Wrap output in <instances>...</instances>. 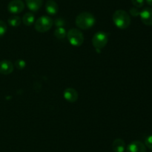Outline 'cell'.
Returning <instances> with one entry per match:
<instances>
[{"mask_svg": "<svg viewBox=\"0 0 152 152\" xmlns=\"http://www.w3.org/2000/svg\"><path fill=\"white\" fill-rule=\"evenodd\" d=\"M96 22L94 16L90 12H82L76 17L75 23L79 28L87 30L93 27Z\"/></svg>", "mask_w": 152, "mask_h": 152, "instance_id": "6da1fadb", "label": "cell"}, {"mask_svg": "<svg viewBox=\"0 0 152 152\" xmlns=\"http://www.w3.org/2000/svg\"><path fill=\"white\" fill-rule=\"evenodd\" d=\"M113 22L120 29H126L131 25L130 15L124 10H117L112 16Z\"/></svg>", "mask_w": 152, "mask_h": 152, "instance_id": "7a4b0ae2", "label": "cell"}, {"mask_svg": "<svg viewBox=\"0 0 152 152\" xmlns=\"http://www.w3.org/2000/svg\"><path fill=\"white\" fill-rule=\"evenodd\" d=\"M53 24V21L50 16H42L37 19L34 23V28L38 32L45 33L52 28Z\"/></svg>", "mask_w": 152, "mask_h": 152, "instance_id": "3957f363", "label": "cell"}, {"mask_svg": "<svg viewBox=\"0 0 152 152\" xmlns=\"http://www.w3.org/2000/svg\"><path fill=\"white\" fill-rule=\"evenodd\" d=\"M67 37H68L69 43L75 47H79V46H82L84 42L83 34L81 31L77 28H72L67 33Z\"/></svg>", "mask_w": 152, "mask_h": 152, "instance_id": "277c9868", "label": "cell"}, {"mask_svg": "<svg viewBox=\"0 0 152 152\" xmlns=\"http://www.w3.org/2000/svg\"><path fill=\"white\" fill-rule=\"evenodd\" d=\"M108 42V35L103 31H98L94 35L92 38L93 46L97 51L103 49L106 46Z\"/></svg>", "mask_w": 152, "mask_h": 152, "instance_id": "5b68a950", "label": "cell"}, {"mask_svg": "<svg viewBox=\"0 0 152 152\" xmlns=\"http://www.w3.org/2000/svg\"><path fill=\"white\" fill-rule=\"evenodd\" d=\"M25 9V3L22 0H12L7 4V10L10 13L18 14Z\"/></svg>", "mask_w": 152, "mask_h": 152, "instance_id": "8992f818", "label": "cell"}, {"mask_svg": "<svg viewBox=\"0 0 152 152\" xmlns=\"http://www.w3.org/2000/svg\"><path fill=\"white\" fill-rule=\"evenodd\" d=\"M140 16L144 25L148 26L152 25V7H145L140 13Z\"/></svg>", "mask_w": 152, "mask_h": 152, "instance_id": "52a82bcc", "label": "cell"}, {"mask_svg": "<svg viewBox=\"0 0 152 152\" xmlns=\"http://www.w3.org/2000/svg\"><path fill=\"white\" fill-rule=\"evenodd\" d=\"M63 97L68 102L74 103L78 100L79 94L75 89L72 87H68L64 90Z\"/></svg>", "mask_w": 152, "mask_h": 152, "instance_id": "ba28073f", "label": "cell"}, {"mask_svg": "<svg viewBox=\"0 0 152 152\" xmlns=\"http://www.w3.org/2000/svg\"><path fill=\"white\" fill-rule=\"evenodd\" d=\"M126 152H146V148L142 142L133 141L127 146Z\"/></svg>", "mask_w": 152, "mask_h": 152, "instance_id": "9c48e42d", "label": "cell"}, {"mask_svg": "<svg viewBox=\"0 0 152 152\" xmlns=\"http://www.w3.org/2000/svg\"><path fill=\"white\" fill-rule=\"evenodd\" d=\"M14 66L11 61L8 60H3L0 61V73L4 75H7L13 72Z\"/></svg>", "mask_w": 152, "mask_h": 152, "instance_id": "30bf717a", "label": "cell"}, {"mask_svg": "<svg viewBox=\"0 0 152 152\" xmlns=\"http://www.w3.org/2000/svg\"><path fill=\"white\" fill-rule=\"evenodd\" d=\"M25 4L30 10L37 12L42 6L43 0H25Z\"/></svg>", "mask_w": 152, "mask_h": 152, "instance_id": "8fae6325", "label": "cell"}, {"mask_svg": "<svg viewBox=\"0 0 152 152\" xmlns=\"http://www.w3.org/2000/svg\"><path fill=\"white\" fill-rule=\"evenodd\" d=\"M45 10L49 15H55L59 10V6L54 0H48L45 4Z\"/></svg>", "mask_w": 152, "mask_h": 152, "instance_id": "7c38bea8", "label": "cell"}, {"mask_svg": "<svg viewBox=\"0 0 152 152\" xmlns=\"http://www.w3.org/2000/svg\"><path fill=\"white\" fill-rule=\"evenodd\" d=\"M112 149L114 152H124L126 150V143L122 139H116L112 143Z\"/></svg>", "mask_w": 152, "mask_h": 152, "instance_id": "4fadbf2b", "label": "cell"}, {"mask_svg": "<svg viewBox=\"0 0 152 152\" xmlns=\"http://www.w3.org/2000/svg\"><path fill=\"white\" fill-rule=\"evenodd\" d=\"M22 22H23L24 25H27V26L33 25L35 22V16H34V13H31V12L25 13L22 16Z\"/></svg>", "mask_w": 152, "mask_h": 152, "instance_id": "5bb4252c", "label": "cell"}, {"mask_svg": "<svg viewBox=\"0 0 152 152\" xmlns=\"http://www.w3.org/2000/svg\"><path fill=\"white\" fill-rule=\"evenodd\" d=\"M7 22L9 25L12 27H18L22 23V19L19 16L16 15H13V16H10L8 19H7Z\"/></svg>", "mask_w": 152, "mask_h": 152, "instance_id": "9a60e30c", "label": "cell"}, {"mask_svg": "<svg viewBox=\"0 0 152 152\" xmlns=\"http://www.w3.org/2000/svg\"><path fill=\"white\" fill-rule=\"evenodd\" d=\"M54 36L59 40H63L67 36V32L63 27H58L54 31Z\"/></svg>", "mask_w": 152, "mask_h": 152, "instance_id": "2e32d148", "label": "cell"}, {"mask_svg": "<svg viewBox=\"0 0 152 152\" xmlns=\"http://www.w3.org/2000/svg\"><path fill=\"white\" fill-rule=\"evenodd\" d=\"M14 64L15 66L16 67V69H18L19 70L24 69L25 68V66H26V62L22 59L16 60Z\"/></svg>", "mask_w": 152, "mask_h": 152, "instance_id": "e0dca14e", "label": "cell"}, {"mask_svg": "<svg viewBox=\"0 0 152 152\" xmlns=\"http://www.w3.org/2000/svg\"><path fill=\"white\" fill-rule=\"evenodd\" d=\"M7 30V24L2 20H0V37H3L6 34Z\"/></svg>", "mask_w": 152, "mask_h": 152, "instance_id": "ac0fdd59", "label": "cell"}, {"mask_svg": "<svg viewBox=\"0 0 152 152\" xmlns=\"http://www.w3.org/2000/svg\"><path fill=\"white\" fill-rule=\"evenodd\" d=\"M132 2L134 7L140 8L142 7L145 4V0H132Z\"/></svg>", "mask_w": 152, "mask_h": 152, "instance_id": "d6986e66", "label": "cell"}, {"mask_svg": "<svg viewBox=\"0 0 152 152\" xmlns=\"http://www.w3.org/2000/svg\"><path fill=\"white\" fill-rule=\"evenodd\" d=\"M145 145L147 148L152 150V135H149L145 138Z\"/></svg>", "mask_w": 152, "mask_h": 152, "instance_id": "ffe728a7", "label": "cell"}, {"mask_svg": "<svg viewBox=\"0 0 152 152\" xmlns=\"http://www.w3.org/2000/svg\"><path fill=\"white\" fill-rule=\"evenodd\" d=\"M129 12H130V14L132 15V16H138L140 15V13L139 9L136 7H132V8L130 9V10H129Z\"/></svg>", "mask_w": 152, "mask_h": 152, "instance_id": "44dd1931", "label": "cell"}, {"mask_svg": "<svg viewBox=\"0 0 152 152\" xmlns=\"http://www.w3.org/2000/svg\"><path fill=\"white\" fill-rule=\"evenodd\" d=\"M64 25H65V21L62 19H61V18H58L55 21V25H56V26L62 27Z\"/></svg>", "mask_w": 152, "mask_h": 152, "instance_id": "7402d4cb", "label": "cell"}, {"mask_svg": "<svg viewBox=\"0 0 152 152\" xmlns=\"http://www.w3.org/2000/svg\"><path fill=\"white\" fill-rule=\"evenodd\" d=\"M145 1H146L147 4H149L150 6H152V0H145Z\"/></svg>", "mask_w": 152, "mask_h": 152, "instance_id": "603a6c76", "label": "cell"}]
</instances>
